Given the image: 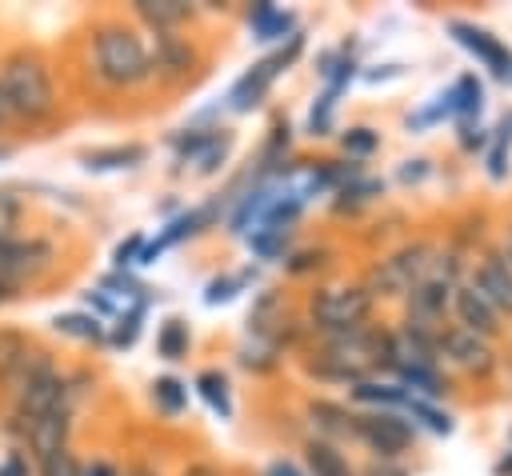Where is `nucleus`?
I'll list each match as a JSON object with an SVG mask.
<instances>
[{
    "mask_svg": "<svg viewBox=\"0 0 512 476\" xmlns=\"http://www.w3.org/2000/svg\"><path fill=\"white\" fill-rule=\"evenodd\" d=\"M0 88H4V100H8V108H12L16 120L40 124V120H48L56 112L52 68L32 48H16V52L4 56V64H0Z\"/></svg>",
    "mask_w": 512,
    "mask_h": 476,
    "instance_id": "obj_1",
    "label": "nucleus"
},
{
    "mask_svg": "<svg viewBox=\"0 0 512 476\" xmlns=\"http://www.w3.org/2000/svg\"><path fill=\"white\" fill-rule=\"evenodd\" d=\"M92 72L108 88H132L152 72V56L144 40L124 24H104L92 36Z\"/></svg>",
    "mask_w": 512,
    "mask_h": 476,
    "instance_id": "obj_2",
    "label": "nucleus"
},
{
    "mask_svg": "<svg viewBox=\"0 0 512 476\" xmlns=\"http://www.w3.org/2000/svg\"><path fill=\"white\" fill-rule=\"evenodd\" d=\"M376 364H388V336L352 328V332L328 336V344L316 352V360L308 368L316 376H328V380H360Z\"/></svg>",
    "mask_w": 512,
    "mask_h": 476,
    "instance_id": "obj_3",
    "label": "nucleus"
},
{
    "mask_svg": "<svg viewBox=\"0 0 512 476\" xmlns=\"http://www.w3.org/2000/svg\"><path fill=\"white\" fill-rule=\"evenodd\" d=\"M12 400H16V420H32L52 408H68V380L56 372L48 352H40V348L28 352V360L12 384Z\"/></svg>",
    "mask_w": 512,
    "mask_h": 476,
    "instance_id": "obj_4",
    "label": "nucleus"
},
{
    "mask_svg": "<svg viewBox=\"0 0 512 476\" xmlns=\"http://www.w3.org/2000/svg\"><path fill=\"white\" fill-rule=\"evenodd\" d=\"M308 308H312L316 328L336 336V332H352V328H360L368 320L372 292L368 288H320V292H312Z\"/></svg>",
    "mask_w": 512,
    "mask_h": 476,
    "instance_id": "obj_5",
    "label": "nucleus"
},
{
    "mask_svg": "<svg viewBox=\"0 0 512 476\" xmlns=\"http://www.w3.org/2000/svg\"><path fill=\"white\" fill-rule=\"evenodd\" d=\"M52 244L40 240V236H4L0 240V284L8 288H20L36 276H44L52 268Z\"/></svg>",
    "mask_w": 512,
    "mask_h": 476,
    "instance_id": "obj_6",
    "label": "nucleus"
},
{
    "mask_svg": "<svg viewBox=\"0 0 512 476\" xmlns=\"http://www.w3.org/2000/svg\"><path fill=\"white\" fill-rule=\"evenodd\" d=\"M432 268V248L424 244H412V248H400L396 256L380 260L368 276V292H380V296H400L408 288H416Z\"/></svg>",
    "mask_w": 512,
    "mask_h": 476,
    "instance_id": "obj_7",
    "label": "nucleus"
},
{
    "mask_svg": "<svg viewBox=\"0 0 512 476\" xmlns=\"http://www.w3.org/2000/svg\"><path fill=\"white\" fill-rule=\"evenodd\" d=\"M12 420H16V416H12ZM16 432H20L24 448H28V452L36 456V464H40V460H48L52 452L68 448V432H72V412H68V408H52V412H44V416L20 420V424H16Z\"/></svg>",
    "mask_w": 512,
    "mask_h": 476,
    "instance_id": "obj_8",
    "label": "nucleus"
},
{
    "mask_svg": "<svg viewBox=\"0 0 512 476\" xmlns=\"http://www.w3.org/2000/svg\"><path fill=\"white\" fill-rule=\"evenodd\" d=\"M352 436H360L380 456H396L412 444V424L396 412H368V416H352Z\"/></svg>",
    "mask_w": 512,
    "mask_h": 476,
    "instance_id": "obj_9",
    "label": "nucleus"
},
{
    "mask_svg": "<svg viewBox=\"0 0 512 476\" xmlns=\"http://www.w3.org/2000/svg\"><path fill=\"white\" fill-rule=\"evenodd\" d=\"M436 352H444L452 364H460V368H468V372H488V368H492V348H488V340L476 336V332H464V328L440 332Z\"/></svg>",
    "mask_w": 512,
    "mask_h": 476,
    "instance_id": "obj_10",
    "label": "nucleus"
},
{
    "mask_svg": "<svg viewBox=\"0 0 512 476\" xmlns=\"http://www.w3.org/2000/svg\"><path fill=\"white\" fill-rule=\"evenodd\" d=\"M280 68H288L280 56H268V60H256L236 84H232V92H228V104L236 108V112H252L260 100H264V92L272 88V80L280 76Z\"/></svg>",
    "mask_w": 512,
    "mask_h": 476,
    "instance_id": "obj_11",
    "label": "nucleus"
},
{
    "mask_svg": "<svg viewBox=\"0 0 512 476\" xmlns=\"http://www.w3.org/2000/svg\"><path fill=\"white\" fill-rule=\"evenodd\" d=\"M452 36H456L468 52H476L500 80H512V52H508L492 32H484V28H476V24H464V20H452Z\"/></svg>",
    "mask_w": 512,
    "mask_h": 476,
    "instance_id": "obj_12",
    "label": "nucleus"
},
{
    "mask_svg": "<svg viewBox=\"0 0 512 476\" xmlns=\"http://www.w3.org/2000/svg\"><path fill=\"white\" fill-rule=\"evenodd\" d=\"M492 308H504V312H512V264L504 260V256H488V260H480V268H476V284H472Z\"/></svg>",
    "mask_w": 512,
    "mask_h": 476,
    "instance_id": "obj_13",
    "label": "nucleus"
},
{
    "mask_svg": "<svg viewBox=\"0 0 512 476\" xmlns=\"http://www.w3.org/2000/svg\"><path fill=\"white\" fill-rule=\"evenodd\" d=\"M452 308H456L464 332H476V336H492L496 332V308L476 288H456Z\"/></svg>",
    "mask_w": 512,
    "mask_h": 476,
    "instance_id": "obj_14",
    "label": "nucleus"
},
{
    "mask_svg": "<svg viewBox=\"0 0 512 476\" xmlns=\"http://www.w3.org/2000/svg\"><path fill=\"white\" fill-rule=\"evenodd\" d=\"M28 352H32V344H28V336L20 328H0V384L8 392H12V384H16V376H20L24 360H28Z\"/></svg>",
    "mask_w": 512,
    "mask_h": 476,
    "instance_id": "obj_15",
    "label": "nucleus"
},
{
    "mask_svg": "<svg viewBox=\"0 0 512 476\" xmlns=\"http://www.w3.org/2000/svg\"><path fill=\"white\" fill-rule=\"evenodd\" d=\"M192 64H196V52H192L188 40H180V36H172V32H160V36H156L152 68H164L168 76H184Z\"/></svg>",
    "mask_w": 512,
    "mask_h": 476,
    "instance_id": "obj_16",
    "label": "nucleus"
},
{
    "mask_svg": "<svg viewBox=\"0 0 512 476\" xmlns=\"http://www.w3.org/2000/svg\"><path fill=\"white\" fill-rule=\"evenodd\" d=\"M136 16L156 32H172L176 24H184L192 16V4H180V0H136Z\"/></svg>",
    "mask_w": 512,
    "mask_h": 476,
    "instance_id": "obj_17",
    "label": "nucleus"
},
{
    "mask_svg": "<svg viewBox=\"0 0 512 476\" xmlns=\"http://www.w3.org/2000/svg\"><path fill=\"white\" fill-rule=\"evenodd\" d=\"M304 460H308V476H352V464L332 440H308Z\"/></svg>",
    "mask_w": 512,
    "mask_h": 476,
    "instance_id": "obj_18",
    "label": "nucleus"
},
{
    "mask_svg": "<svg viewBox=\"0 0 512 476\" xmlns=\"http://www.w3.org/2000/svg\"><path fill=\"white\" fill-rule=\"evenodd\" d=\"M448 292H452V284H444V280H436V276H424V280L412 288V316L432 324V320L444 312Z\"/></svg>",
    "mask_w": 512,
    "mask_h": 476,
    "instance_id": "obj_19",
    "label": "nucleus"
},
{
    "mask_svg": "<svg viewBox=\"0 0 512 476\" xmlns=\"http://www.w3.org/2000/svg\"><path fill=\"white\" fill-rule=\"evenodd\" d=\"M148 156L144 144H116V148H96V152H84V168L88 172H112V168H132Z\"/></svg>",
    "mask_w": 512,
    "mask_h": 476,
    "instance_id": "obj_20",
    "label": "nucleus"
},
{
    "mask_svg": "<svg viewBox=\"0 0 512 476\" xmlns=\"http://www.w3.org/2000/svg\"><path fill=\"white\" fill-rule=\"evenodd\" d=\"M52 328L60 336H72V340H84V344H100L104 340V324L92 312H60V316H52Z\"/></svg>",
    "mask_w": 512,
    "mask_h": 476,
    "instance_id": "obj_21",
    "label": "nucleus"
},
{
    "mask_svg": "<svg viewBox=\"0 0 512 476\" xmlns=\"http://www.w3.org/2000/svg\"><path fill=\"white\" fill-rule=\"evenodd\" d=\"M248 24H252L256 40H276L292 28V12H276L268 0H260L256 8H248Z\"/></svg>",
    "mask_w": 512,
    "mask_h": 476,
    "instance_id": "obj_22",
    "label": "nucleus"
},
{
    "mask_svg": "<svg viewBox=\"0 0 512 476\" xmlns=\"http://www.w3.org/2000/svg\"><path fill=\"white\" fill-rule=\"evenodd\" d=\"M212 216H216V208H192V212L176 216V220H172V224L160 232V240H156V252H164L168 244H180L184 236H196V232H200V228H204Z\"/></svg>",
    "mask_w": 512,
    "mask_h": 476,
    "instance_id": "obj_23",
    "label": "nucleus"
},
{
    "mask_svg": "<svg viewBox=\"0 0 512 476\" xmlns=\"http://www.w3.org/2000/svg\"><path fill=\"white\" fill-rule=\"evenodd\" d=\"M196 392L208 400V408H212V412H220L224 420L232 416V400H228V376H224V372L204 368V372L196 376Z\"/></svg>",
    "mask_w": 512,
    "mask_h": 476,
    "instance_id": "obj_24",
    "label": "nucleus"
},
{
    "mask_svg": "<svg viewBox=\"0 0 512 476\" xmlns=\"http://www.w3.org/2000/svg\"><path fill=\"white\" fill-rule=\"evenodd\" d=\"M308 416H312L316 432H324V436H348V432H352V416H348L340 404L316 400V404H308Z\"/></svg>",
    "mask_w": 512,
    "mask_h": 476,
    "instance_id": "obj_25",
    "label": "nucleus"
},
{
    "mask_svg": "<svg viewBox=\"0 0 512 476\" xmlns=\"http://www.w3.org/2000/svg\"><path fill=\"white\" fill-rule=\"evenodd\" d=\"M156 352L164 360H180L188 352V324L184 320H164L156 332Z\"/></svg>",
    "mask_w": 512,
    "mask_h": 476,
    "instance_id": "obj_26",
    "label": "nucleus"
},
{
    "mask_svg": "<svg viewBox=\"0 0 512 476\" xmlns=\"http://www.w3.org/2000/svg\"><path fill=\"white\" fill-rule=\"evenodd\" d=\"M480 96H484L480 80H476V76H460V80H456V88L448 92V108H452V112L472 116V112L480 108Z\"/></svg>",
    "mask_w": 512,
    "mask_h": 476,
    "instance_id": "obj_27",
    "label": "nucleus"
},
{
    "mask_svg": "<svg viewBox=\"0 0 512 476\" xmlns=\"http://www.w3.org/2000/svg\"><path fill=\"white\" fill-rule=\"evenodd\" d=\"M152 396H156V404H160L168 416H176V412L188 404V388H184L176 376H160V380L152 384Z\"/></svg>",
    "mask_w": 512,
    "mask_h": 476,
    "instance_id": "obj_28",
    "label": "nucleus"
},
{
    "mask_svg": "<svg viewBox=\"0 0 512 476\" xmlns=\"http://www.w3.org/2000/svg\"><path fill=\"white\" fill-rule=\"evenodd\" d=\"M352 396L364 404H404L408 400V392L400 384H368V380H356Z\"/></svg>",
    "mask_w": 512,
    "mask_h": 476,
    "instance_id": "obj_29",
    "label": "nucleus"
},
{
    "mask_svg": "<svg viewBox=\"0 0 512 476\" xmlns=\"http://www.w3.org/2000/svg\"><path fill=\"white\" fill-rule=\"evenodd\" d=\"M140 320H144V300H136V304L116 320V328H112V344H116V348H128V344L140 336Z\"/></svg>",
    "mask_w": 512,
    "mask_h": 476,
    "instance_id": "obj_30",
    "label": "nucleus"
},
{
    "mask_svg": "<svg viewBox=\"0 0 512 476\" xmlns=\"http://www.w3.org/2000/svg\"><path fill=\"white\" fill-rule=\"evenodd\" d=\"M20 216H24L20 196H16V192H8V188H0V240H4V236H16Z\"/></svg>",
    "mask_w": 512,
    "mask_h": 476,
    "instance_id": "obj_31",
    "label": "nucleus"
},
{
    "mask_svg": "<svg viewBox=\"0 0 512 476\" xmlns=\"http://www.w3.org/2000/svg\"><path fill=\"white\" fill-rule=\"evenodd\" d=\"M80 460L68 452V448H60V452H52L48 460H40V476H80Z\"/></svg>",
    "mask_w": 512,
    "mask_h": 476,
    "instance_id": "obj_32",
    "label": "nucleus"
},
{
    "mask_svg": "<svg viewBox=\"0 0 512 476\" xmlns=\"http://www.w3.org/2000/svg\"><path fill=\"white\" fill-rule=\"evenodd\" d=\"M400 380L412 384V388H420V392H428V396H440V392H444L432 368H400Z\"/></svg>",
    "mask_w": 512,
    "mask_h": 476,
    "instance_id": "obj_33",
    "label": "nucleus"
},
{
    "mask_svg": "<svg viewBox=\"0 0 512 476\" xmlns=\"http://www.w3.org/2000/svg\"><path fill=\"white\" fill-rule=\"evenodd\" d=\"M376 144H380V136H376L372 128H348V132H344V148L356 152V156H368Z\"/></svg>",
    "mask_w": 512,
    "mask_h": 476,
    "instance_id": "obj_34",
    "label": "nucleus"
},
{
    "mask_svg": "<svg viewBox=\"0 0 512 476\" xmlns=\"http://www.w3.org/2000/svg\"><path fill=\"white\" fill-rule=\"evenodd\" d=\"M404 404H408V408H412V416H420L432 432H452V420H448L444 412H436V408H428V404H420V400H412V396H408Z\"/></svg>",
    "mask_w": 512,
    "mask_h": 476,
    "instance_id": "obj_35",
    "label": "nucleus"
},
{
    "mask_svg": "<svg viewBox=\"0 0 512 476\" xmlns=\"http://www.w3.org/2000/svg\"><path fill=\"white\" fill-rule=\"evenodd\" d=\"M240 284H244L240 276H224V280H212V284H208V292H204V304H224V300H232Z\"/></svg>",
    "mask_w": 512,
    "mask_h": 476,
    "instance_id": "obj_36",
    "label": "nucleus"
},
{
    "mask_svg": "<svg viewBox=\"0 0 512 476\" xmlns=\"http://www.w3.org/2000/svg\"><path fill=\"white\" fill-rule=\"evenodd\" d=\"M140 248H144V240H140V236H128L124 244H116V252H112V260H116L120 268H128V264H136V256H140Z\"/></svg>",
    "mask_w": 512,
    "mask_h": 476,
    "instance_id": "obj_37",
    "label": "nucleus"
},
{
    "mask_svg": "<svg viewBox=\"0 0 512 476\" xmlns=\"http://www.w3.org/2000/svg\"><path fill=\"white\" fill-rule=\"evenodd\" d=\"M324 256H328V252H296V256L288 260V272H308L312 264H324Z\"/></svg>",
    "mask_w": 512,
    "mask_h": 476,
    "instance_id": "obj_38",
    "label": "nucleus"
},
{
    "mask_svg": "<svg viewBox=\"0 0 512 476\" xmlns=\"http://www.w3.org/2000/svg\"><path fill=\"white\" fill-rule=\"evenodd\" d=\"M0 476H28V460H24L20 452H8V456L0 460Z\"/></svg>",
    "mask_w": 512,
    "mask_h": 476,
    "instance_id": "obj_39",
    "label": "nucleus"
},
{
    "mask_svg": "<svg viewBox=\"0 0 512 476\" xmlns=\"http://www.w3.org/2000/svg\"><path fill=\"white\" fill-rule=\"evenodd\" d=\"M80 476H120V468L108 464V460H92L88 468H80Z\"/></svg>",
    "mask_w": 512,
    "mask_h": 476,
    "instance_id": "obj_40",
    "label": "nucleus"
},
{
    "mask_svg": "<svg viewBox=\"0 0 512 476\" xmlns=\"http://www.w3.org/2000/svg\"><path fill=\"white\" fill-rule=\"evenodd\" d=\"M264 476H304L296 464H288V460H272L268 468H264Z\"/></svg>",
    "mask_w": 512,
    "mask_h": 476,
    "instance_id": "obj_41",
    "label": "nucleus"
},
{
    "mask_svg": "<svg viewBox=\"0 0 512 476\" xmlns=\"http://www.w3.org/2000/svg\"><path fill=\"white\" fill-rule=\"evenodd\" d=\"M180 476H224V472H220L216 464H204V460H200V464H188Z\"/></svg>",
    "mask_w": 512,
    "mask_h": 476,
    "instance_id": "obj_42",
    "label": "nucleus"
},
{
    "mask_svg": "<svg viewBox=\"0 0 512 476\" xmlns=\"http://www.w3.org/2000/svg\"><path fill=\"white\" fill-rule=\"evenodd\" d=\"M84 304H88V308H96V312H112V300H108V296H100V292H84Z\"/></svg>",
    "mask_w": 512,
    "mask_h": 476,
    "instance_id": "obj_43",
    "label": "nucleus"
},
{
    "mask_svg": "<svg viewBox=\"0 0 512 476\" xmlns=\"http://www.w3.org/2000/svg\"><path fill=\"white\" fill-rule=\"evenodd\" d=\"M120 476H160V472H156L152 464H140V460H136V464H128Z\"/></svg>",
    "mask_w": 512,
    "mask_h": 476,
    "instance_id": "obj_44",
    "label": "nucleus"
},
{
    "mask_svg": "<svg viewBox=\"0 0 512 476\" xmlns=\"http://www.w3.org/2000/svg\"><path fill=\"white\" fill-rule=\"evenodd\" d=\"M12 120H16V116H12V108H8V100H4V88H0V132H4V128H8Z\"/></svg>",
    "mask_w": 512,
    "mask_h": 476,
    "instance_id": "obj_45",
    "label": "nucleus"
},
{
    "mask_svg": "<svg viewBox=\"0 0 512 476\" xmlns=\"http://www.w3.org/2000/svg\"><path fill=\"white\" fill-rule=\"evenodd\" d=\"M496 476H512V456H504V460L496 464Z\"/></svg>",
    "mask_w": 512,
    "mask_h": 476,
    "instance_id": "obj_46",
    "label": "nucleus"
},
{
    "mask_svg": "<svg viewBox=\"0 0 512 476\" xmlns=\"http://www.w3.org/2000/svg\"><path fill=\"white\" fill-rule=\"evenodd\" d=\"M368 476H404V468H372Z\"/></svg>",
    "mask_w": 512,
    "mask_h": 476,
    "instance_id": "obj_47",
    "label": "nucleus"
},
{
    "mask_svg": "<svg viewBox=\"0 0 512 476\" xmlns=\"http://www.w3.org/2000/svg\"><path fill=\"white\" fill-rule=\"evenodd\" d=\"M12 296H16V288H8V284H0V308H4V304H8Z\"/></svg>",
    "mask_w": 512,
    "mask_h": 476,
    "instance_id": "obj_48",
    "label": "nucleus"
},
{
    "mask_svg": "<svg viewBox=\"0 0 512 476\" xmlns=\"http://www.w3.org/2000/svg\"><path fill=\"white\" fill-rule=\"evenodd\" d=\"M0 156H8V148H0Z\"/></svg>",
    "mask_w": 512,
    "mask_h": 476,
    "instance_id": "obj_49",
    "label": "nucleus"
},
{
    "mask_svg": "<svg viewBox=\"0 0 512 476\" xmlns=\"http://www.w3.org/2000/svg\"><path fill=\"white\" fill-rule=\"evenodd\" d=\"M508 256H512V240H508Z\"/></svg>",
    "mask_w": 512,
    "mask_h": 476,
    "instance_id": "obj_50",
    "label": "nucleus"
}]
</instances>
